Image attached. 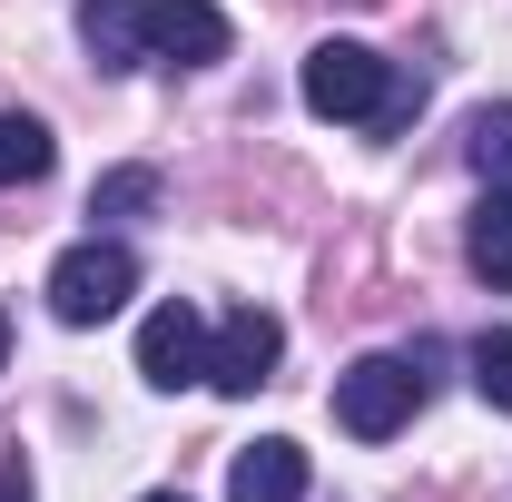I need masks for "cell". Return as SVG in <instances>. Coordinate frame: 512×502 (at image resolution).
<instances>
[{"mask_svg":"<svg viewBox=\"0 0 512 502\" xmlns=\"http://www.w3.org/2000/svg\"><path fill=\"white\" fill-rule=\"evenodd\" d=\"M306 109L345 128H404L414 89L394 79V60H375L365 40H316L306 50Z\"/></svg>","mask_w":512,"mask_h":502,"instance_id":"6da1fadb","label":"cell"},{"mask_svg":"<svg viewBox=\"0 0 512 502\" xmlns=\"http://www.w3.org/2000/svg\"><path fill=\"white\" fill-rule=\"evenodd\" d=\"M414 404H424V355H355V365L335 375V424H345L355 443L404 434Z\"/></svg>","mask_w":512,"mask_h":502,"instance_id":"7a4b0ae2","label":"cell"},{"mask_svg":"<svg viewBox=\"0 0 512 502\" xmlns=\"http://www.w3.org/2000/svg\"><path fill=\"white\" fill-rule=\"evenodd\" d=\"M128 296H138V256H128L119 237H89V247H69L60 266H50V315H60V325H109Z\"/></svg>","mask_w":512,"mask_h":502,"instance_id":"3957f363","label":"cell"},{"mask_svg":"<svg viewBox=\"0 0 512 502\" xmlns=\"http://www.w3.org/2000/svg\"><path fill=\"white\" fill-rule=\"evenodd\" d=\"M276 355H286V325L266 306H237V315H217V335H207V384L217 394H256V384H276Z\"/></svg>","mask_w":512,"mask_h":502,"instance_id":"277c9868","label":"cell"},{"mask_svg":"<svg viewBox=\"0 0 512 502\" xmlns=\"http://www.w3.org/2000/svg\"><path fill=\"white\" fill-rule=\"evenodd\" d=\"M138 375L158 384V394H178V384H207V325H197L188 296H168V306L138 325Z\"/></svg>","mask_w":512,"mask_h":502,"instance_id":"5b68a950","label":"cell"},{"mask_svg":"<svg viewBox=\"0 0 512 502\" xmlns=\"http://www.w3.org/2000/svg\"><path fill=\"white\" fill-rule=\"evenodd\" d=\"M227 10L217 0H148V60H178V69H207L227 60Z\"/></svg>","mask_w":512,"mask_h":502,"instance_id":"8992f818","label":"cell"},{"mask_svg":"<svg viewBox=\"0 0 512 502\" xmlns=\"http://www.w3.org/2000/svg\"><path fill=\"white\" fill-rule=\"evenodd\" d=\"M227 502H306V453L276 434V443H247L227 463Z\"/></svg>","mask_w":512,"mask_h":502,"instance_id":"52a82bcc","label":"cell"},{"mask_svg":"<svg viewBox=\"0 0 512 502\" xmlns=\"http://www.w3.org/2000/svg\"><path fill=\"white\" fill-rule=\"evenodd\" d=\"M79 40L99 69H138L148 60V0H79Z\"/></svg>","mask_w":512,"mask_h":502,"instance_id":"ba28073f","label":"cell"},{"mask_svg":"<svg viewBox=\"0 0 512 502\" xmlns=\"http://www.w3.org/2000/svg\"><path fill=\"white\" fill-rule=\"evenodd\" d=\"M463 256H473V276H483L493 296H512V188H493L483 207H473V237H463Z\"/></svg>","mask_w":512,"mask_h":502,"instance_id":"9c48e42d","label":"cell"},{"mask_svg":"<svg viewBox=\"0 0 512 502\" xmlns=\"http://www.w3.org/2000/svg\"><path fill=\"white\" fill-rule=\"evenodd\" d=\"M50 158H60V148H50V128L30 119V109H0V188H40V178H50Z\"/></svg>","mask_w":512,"mask_h":502,"instance_id":"30bf717a","label":"cell"},{"mask_svg":"<svg viewBox=\"0 0 512 502\" xmlns=\"http://www.w3.org/2000/svg\"><path fill=\"white\" fill-rule=\"evenodd\" d=\"M463 158H473L493 188H512V99H503V109H473V128H463Z\"/></svg>","mask_w":512,"mask_h":502,"instance_id":"8fae6325","label":"cell"},{"mask_svg":"<svg viewBox=\"0 0 512 502\" xmlns=\"http://www.w3.org/2000/svg\"><path fill=\"white\" fill-rule=\"evenodd\" d=\"M158 207V168H109L89 188V217H148Z\"/></svg>","mask_w":512,"mask_h":502,"instance_id":"7c38bea8","label":"cell"},{"mask_svg":"<svg viewBox=\"0 0 512 502\" xmlns=\"http://www.w3.org/2000/svg\"><path fill=\"white\" fill-rule=\"evenodd\" d=\"M473 384H483V404H493V414H512V325L473 335Z\"/></svg>","mask_w":512,"mask_h":502,"instance_id":"4fadbf2b","label":"cell"},{"mask_svg":"<svg viewBox=\"0 0 512 502\" xmlns=\"http://www.w3.org/2000/svg\"><path fill=\"white\" fill-rule=\"evenodd\" d=\"M0 502H30V463H0Z\"/></svg>","mask_w":512,"mask_h":502,"instance_id":"5bb4252c","label":"cell"},{"mask_svg":"<svg viewBox=\"0 0 512 502\" xmlns=\"http://www.w3.org/2000/svg\"><path fill=\"white\" fill-rule=\"evenodd\" d=\"M0 365H10V306H0Z\"/></svg>","mask_w":512,"mask_h":502,"instance_id":"9a60e30c","label":"cell"},{"mask_svg":"<svg viewBox=\"0 0 512 502\" xmlns=\"http://www.w3.org/2000/svg\"><path fill=\"white\" fill-rule=\"evenodd\" d=\"M148 502H188V493H148Z\"/></svg>","mask_w":512,"mask_h":502,"instance_id":"2e32d148","label":"cell"}]
</instances>
